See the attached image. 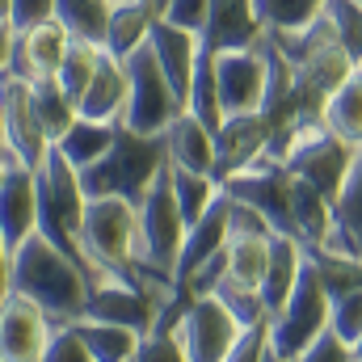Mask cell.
I'll use <instances>...</instances> for the list:
<instances>
[{
	"instance_id": "cell-48",
	"label": "cell",
	"mask_w": 362,
	"mask_h": 362,
	"mask_svg": "<svg viewBox=\"0 0 362 362\" xmlns=\"http://www.w3.org/2000/svg\"><path fill=\"white\" fill-rule=\"evenodd\" d=\"M8 270H13V253H8V245H4V236H0V303L13 295V282H8Z\"/></svg>"
},
{
	"instance_id": "cell-32",
	"label": "cell",
	"mask_w": 362,
	"mask_h": 362,
	"mask_svg": "<svg viewBox=\"0 0 362 362\" xmlns=\"http://www.w3.org/2000/svg\"><path fill=\"white\" fill-rule=\"evenodd\" d=\"M72 329L85 341L93 362H127L135 354V346H139L135 329H122V325H110V320H76Z\"/></svg>"
},
{
	"instance_id": "cell-45",
	"label": "cell",
	"mask_w": 362,
	"mask_h": 362,
	"mask_svg": "<svg viewBox=\"0 0 362 362\" xmlns=\"http://www.w3.org/2000/svg\"><path fill=\"white\" fill-rule=\"evenodd\" d=\"M206 13H211V0H169L156 17H165L169 25H181V30H189V34H202Z\"/></svg>"
},
{
	"instance_id": "cell-12",
	"label": "cell",
	"mask_w": 362,
	"mask_h": 362,
	"mask_svg": "<svg viewBox=\"0 0 362 362\" xmlns=\"http://www.w3.org/2000/svg\"><path fill=\"white\" fill-rule=\"evenodd\" d=\"M177 295H181V286H177ZM173 299L152 295L135 278H105V282H97L89 291L85 320H110V325H122V329H135L139 337H148L156 329V320H160V308L173 303Z\"/></svg>"
},
{
	"instance_id": "cell-56",
	"label": "cell",
	"mask_w": 362,
	"mask_h": 362,
	"mask_svg": "<svg viewBox=\"0 0 362 362\" xmlns=\"http://www.w3.org/2000/svg\"><path fill=\"white\" fill-rule=\"evenodd\" d=\"M358 68H362V64H358Z\"/></svg>"
},
{
	"instance_id": "cell-53",
	"label": "cell",
	"mask_w": 362,
	"mask_h": 362,
	"mask_svg": "<svg viewBox=\"0 0 362 362\" xmlns=\"http://www.w3.org/2000/svg\"><path fill=\"white\" fill-rule=\"evenodd\" d=\"M165 4H169V0H152V8H156V13H160V8H165Z\"/></svg>"
},
{
	"instance_id": "cell-37",
	"label": "cell",
	"mask_w": 362,
	"mask_h": 362,
	"mask_svg": "<svg viewBox=\"0 0 362 362\" xmlns=\"http://www.w3.org/2000/svg\"><path fill=\"white\" fill-rule=\"evenodd\" d=\"M97 64H101V51H97V47L72 42V47H68V55H64V64H59V72H55L59 89L68 93L76 105H81V97H85V89H89V81H93V72H97Z\"/></svg>"
},
{
	"instance_id": "cell-16",
	"label": "cell",
	"mask_w": 362,
	"mask_h": 362,
	"mask_svg": "<svg viewBox=\"0 0 362 362\" xmlns=\"http://www.w3.org/2000/svg\"><path fill=\"white\" fill-rule=\"evenodd\" d=\"M270 122L262 114H232L223 118V127L215 131V177L228 181L245 173L253 160H262L270 152Z\"/></svg>"
},
{
	"instance_id": "cell-17",
	"label": "cell",
	"mask_w": 362,
	"mask_h": 362,
	"mask_svg": "<svg viewBox=\"0 0 362 362\" xmlns=\"http://www.w3.org/2000/svg\"><path fill=\"white\" fill-rule=\"evenodd\" d=\"M202 47L211 55L223 51H249L266 38V21L257 13V0H211L206 25H202Z\"/></svg>"
},
{
	"instance_id": "cell-13",
	"label": "cell",
	"mask_w": 362,
	"mask_h": 362,
	"mask_svg": "<svg viewBox=\"0 0 362 362\" xmlns=\"http://www.w3.org/2000/svg\"><path fill=\"white\" fill-rule=\"evenodd\" d=\"M215 85H219L223 118H232V114H262L266 89H270V68H266L262 42L249 47V51L215 55Z\"/></svg>"
},
{
	"instance_id": "cell-47",
	"label": "cell",
	"mask_w": 362,
	"mask_h": 362,
	"mask_svg": "<svg viewBox=\"0 0 362 362\" xmlns=\"http://www.w3.org/2000/svg\"><path fill=\"white\" fill-rule=\"evenodd\" d=\"M295 362H354V350H350L333 329H325V333H320V337H316V341H312Z\"/></svg>"
},
{
	"instance_id": "cell-18",
	"label": "cell",
	"mask_w": 362,
	"mask_h": 362,
	"mask_svg": "<svg viewBox=\"0 0 362 362\" xmlns=\"http://www.w3.org/2000/svg\"><path fill=\"white\" fill-rule=\"evenodd\" d=\"M38 232V185H34V169L8 160L4 165V181H0V236L8 245V253Z\"/></svg>"
},
{
	"instance_id": "cell-24",
	"label": "cell",
	"mask_w": 362,
	"mask_h": 362,
	"mask_svg": "<svg viewBox=\"0 0 362 362\" xmlns=\"http://www.w3.org/2000/svg\"><path fill=\"white\" fill-rule=\"evenodd\" d=\"M165 152L173 169H189V173H215V135L185 110L169 122L165 131Z\"/></svg>"
},
{
	"instance_id": "cell-19",
	"label": "cell",
	"mask_w": 362,
	"mask_h": 362,
	"mask_svg": "<svg viewBox=\"0 0 362 362\" xmlns=\"http://www.w3.org/2000/svg\"><path fill=\"white\" fill-rule=\"evenodd\" d=\"M148 47H152L165 81L185 101L189 97V81H194V68H198V55H202V38L189 34V30H181V25H169L165 17H156L152 34H148Z\"/></svg>"
},
{
	"instance_id": "cell-22",
	"label": "cell",
	"mask_w": 362,
	"mask_h": 362,
	"mask_svg": "<svg viewBox=\"0 0 362 362\" xmlns=\"http://www.w3.org/2000/svg\"><path fill=\"white\" fill-rule=\"evenodd\" d=\"M303 262H308V249H303L295 236L274 232L270 266H266V278H262V286H257V295H262V303H266L270 316H278L282 303L291 299V291H295V282H299V274H303Z\"/></svg>"
},
{
	"instance_id": "cell-23",
	"label": "cell",
	"mask_w": 362,
	"mask_h": 362,
	"mask_svg": "<svg viewBox=\"0 0 362 362\" xmlns=\"http://www.w3.org/2000/svg\"><path fill=\"white\" fill-rule=\"evenodd\" d=\"M122 110H127V68H122V59L101 51V64L93 72L76 114L93 118V122H122Z\"/></svg>"
},
{
	"instance_id": "cell-25",
	"label": "cell",
	"mask_w": 362,
	"mask_h": 362,
	"mask_svg": "<svg viewBox=\"0 0 362 362\" xmlns=\"http://www.w3.org/2000/svg\"><path fill=\"white\" fill-rule=\"evenodd\" d=\"M152 21H156L152 0H114V8H110V30H105V55L127 59L135 47L148 42Z\"/></svg>"
},
{
	"instance_id": "cell-7",
	"label": "cell",
	"mask_w": 362,
	"mask_h": 362,
	"mask_svg": "<svg viewBox=\"0 0 362 362\" xmlns=\"http://www.w3.org/2000/svg\"><path fill=\"white\" fill-rule=\"evenodd\" d=\"M266 34L278 47V55L291 64V72L303 76L308 85H316L325 97L337 89L341 81H350L358 72V64L350 59V51L333 38V30L320 17L312 25H303V30H266Z\"/></svg>"
},
{
	"instance_id": "cell-31",
	"label": "cell",
	"mask_w": 362,
	"mask_h": 362,
	"mask_svg": "<svg viewBox=\"0 0 362 362\" xmlns=\"http://www.w3.org/2000/svg\"><path fill=\"white\" fill-rule=\"evenodd\" d=\"M30 101H34V114H38V127H42L47 144H59V139L68 135V127L81 118V114H76V101L59 89L55 76H51V81H34V85H30Z\"/></svg>"
},
{
	"instance_id": "cell-39",
	"label": "cell",
	"mask_w": 362,
	"mask_h": 362,
	"mask_svg": "<svg viewBox=\"0 0 362 362\" xmlns=\"http://www.w3.org/2000/svg\"><path fill=\"white\" fill-rule=\"evenodd\" d=\"M215 299H219V303H223V308L236 316V325H240V329H253V325L270 320V312H266L262 295H257L253 286H240V282H232V278H223V282H219Z\"/></svg>"
},
{
	"instance_id": "cell-51",
	"label": "cell",
	"mask_w": 362,
	"mask_h": 362,
	"mask_svg": "<svg viewBox=\"0 0 362 362\" xmlns=\"http://www.w3.org/2000/svg\"><path fill=\"white\" fill-rule=\"evenodd\" d=\"M350 350H354V362H362V337L354 341V346H350Z\"/></svg>"
},
{
	"instance_id": "cell-11",
	"label": "cell",
	"mask_w": 362,
	"mask_h": 362,
	"mask_svg": "<svg viewBox=\"0 0 362 362\" xmlns=\"http://www.w3.org/2000/svg\"><path fill=\"white\" fill-rule=\"evenodd\" d=\"M291 169L278 160V156H262V160H253L245 173H236V177L223 181V194H232L236 202H249L257 215H266V223H270L274 232H282V236H291Z\"/></svg>"
},
{
	"instance_id": "cell-44",
	"label": "cell",
	"mask_w": 362,
	"mask_h": 362,
	"mask_svg": "<svg viewBox=\"0 0 362 362\" xmlns=\"http://www.w3.org/2000/svg\"><path fill=\"white\" fill-rule=\"evenodd\" d=\"M42 21H55V0H8V30L25 34Z\"/></svg>"
},
{
	"instance_id": "cell-8",
	"label": "cell",
	"mask_w": 362,
	"mask_h": 362,
	"mask_svg": "<svg viewBox=\"0 0 362 362\" xmlns=\"http://www.w3.org/2000/svg\"><path fill=\"white\" fill-rule=\"evenodd\" d=\"M325 329H329V295L312 270V262H303V274H299L291 299L282 303L278 316H270V350L295 362Z\"/></svg>"
},
{
	"instance_id": "cell-36",
	"label": "cell",
	"mask_w": 362,
	"mask_h": 362,
	"mask_svg": "<svg viewBox=\"0 0 362 362\" xmlns=\"http://www.w3.org/2000/svg\"><path fill=\"white\" fill-rule=\"evenodd\" d=\"M320 21L333 30V38L350 51V59L362 64V0H325Z\"/></svg>"
},
{
	"instance_id": "cell-34",
	"label": "cell",
	"mask_w": 362,
	"mask_h": 362,
	"mask_svg": "<svg viewBox=\"0 0 362 362\" xmlns=\"http://www.w3.org/2000/svg\"><path fill=\"white\" fill-rule=\"evenodd\" d=\"M185 110L215 135L223 127V105H219V85H215V55L202 47L198 55V68H194V81H189V97H185Z\"/></svg>"
},
{
	"instance_id": "cell-50",
	"label": "cell",
	"mask_w": 362,
	"mask_h": 362,
	"mask_svg": "<svg viewBox=\"0 0 362 362\" xmlns=\"http://www.w3.org/2000/svg\"><path fill=\"white\" fill-rule=\"evenodd\" d=\"M0 25H8V0H0Z\"/></svg>"
},
{
	"instance_id": "cell-42",
	"label": "cell",
	"mask_w": 362,
	"mask_h": 362,
	"mask_svg": "<svg viewBox=\"0 0 362 362\" xmlns=\"http://www.w3.org/2000/svg\"><path fill=\"white\" fill-rule=\"evenodd\" d=\"M223 278H228V249H219V253H211L202 266H194L189 278L181 282V291H185L189 299H202V295H215Z\"/></svg>"
},
{
	"instance_id": "cell-35",
	"label": "cell",
	"mask_w": 362,
	"mask_h": 362,
	"mask_svg": "<svg viewBox=\"0 0 362 362\" xmlns=\"http://www.w3.org/2000/svg\"><path fill=\"white\" fill-rule=\"evenodd\" d=\"M169 181H173V198H177V206H181L185 228L194 219H202L206 206L223 194V181L215 177V173H189V169H173L169 165Z\"/></svg>"
},
{
	"instance_id": "cell-52",
	"label": "cell",
	"mask_w": 362,
	"mask_h": 362,
	"mask_svg": "<svg viewBox=\"0 0 362 362\" xmlns=\"http://www.w3.org/2000/svg\"><path fill=\"white\" fill-rule=\"evenodd\" d=\"M266 362H291V358H282V354H274V350H270V354H266Z\"/></svg>"
},
{
	"instance_id": "cell-10",
	"label": "cell",
	"mask_w": 362,
	"mask_h": 362,
	"mask_svg": "<svg viewBox=\"0 0 362 362\" xmlns=\"http://www.w3.org/2000/svg\"><path fill=\"white\" fill-rule=\"evenodd\" d=\"M0 135H4V160H17L25 169H38L51 152L30 101V85L8 72H0Z\"/></svg>"
},
{
	"instance_id": "cell-3",
	"label": "cell",
	"mask_w": 362,
	"mask_h": 362,
	"mask_svg": "<svg viewBox=\"0 0 362 362\" xmlns=\"http://www.w3.org/2000/svg\"><path fill=\"white\" fill-rule=\"evenodd\" d=\"M34 185H38V232L59 245L81 270L89 274V286H93V270L81 253V223H85V185H81V173L51 148L47 160L34 169Z\"/></svg>"
},
{
	"instance_id": "cell-41",
	"label": "cell",
	"mask_w": 362,
	"mask_h": 362,
	"mask_svg": "<svg viewBox=\"0 0 362 362\" xmlns=\"http://www.w3.org/2000/svg\"><path fill=\"white\" fill-rule=\"evenodd\" d=\"M127 362H185V350H181V341H177V333H173V329L156 325L148 337H139L135 354H131Z\"/></svg>"
},
{
	"instance_id": "cell-9",
	"label": "cell",
	"mask_w": 362,
	"mask_h": 362,
	"mask_svg": "<svg viewBox=\"0 0 362 362\" xmlns=\"http://www.w3.org/2000/svg\"><path fill=\"white\" fill-rule=\"evenodd\" d=\"M173 333L185 350V362H223L240 337V325L215 295H202V299H185Z\"/></svg>"
},
{
	"instance_id": "cell-1",
	"label": "cell",
	"mask_w": 362,
	"mask_h": 362,
	"mask_svg": "<svg viewBox=\"0 0 362 362\" xmlns=\"http://www.w3.org/2000/svg\"><path fill=\"white\" fill-rule=\"evenodd\" d=\"M8 282H13V295H25L30 303H38L42 316L55 329L85 320V308H89V274L81 270L59 245H51L42 232L25 236L13 249Z\"/></svg>"
},
{
	"instance_id": "cell-46",
	"label": "cell",
	"mask_w": 362,
	"mask_h": 362,
	"mask_svg": "<svg viewBox=\"0 0 362 362\" xmlns=\"http://www.w3.org/2000/svg\"><path fill=\"white\" fill-rule=\"evenodd\" d=\"M42 362H93V354L85 350V341L76 337V329H72V325H64V329H55V333H51V346H47Z\"/></svg>"
},
{
	"instance_id": "cell-30",
	"label": "cell",
	"mask_w": 362,
	"mask_h": 362,
	"mask_svg": "<svg viewBox=\"0 0 362 362\" xmlns=\"http://www.w3.org/2000/svg\"><path fill=\"white\" fill-rule=\"evenodd\" d=\"M270 240L274 232H236L228 236V278L240 286H262L270 266Z\"/></svg>"
},
{
	"instance_id": "cell-33",
	"label": "cell",
	"mask_w": 362,
	"mask_h": 362,
	"mask_svg": "<svg viewBox=\"0 0 362 362\" xmlns=\"http://www.w3.org/2000/svg\"><path fill=\"white\" fill-rule=\"evenodd\" d=\"M308 262L320 278L325 295L337 299V295H350L362 291V257L354 253H337V249H308Z\"/></svg>"
},
{
	"instance_id": "cell-20",
	"label": "cell",
	"mask_w": 362,
	"mask_h": 362,
	"mask_svg": "<svg viewBox=\"0 0 362 362\" xmlns=\"http://www.w3.org/2000/svg\"><path fill=\"white\" fill-rule=\"evenodd\" d=\"M291 177H295V173H291ZM333 228H337L333 202H329L316 185H308L303 177H295L291 181V236H295L303 249H325L329 236H333Z\"/></svg>"
},
{
	"instance_id": "cell-54",
	"label": "cell",
	"mask_w": 362,
	"mask_h": 362,
	"mask_svg": "<svg viewBox=\"0 0 362 362\" xmlns=\"http://www.w3.org/2000/svg\"><path fill=\"white\" fill-rule=\"evenodd\" d=\"M4 165H8V160H4V156H0V181H4Z\"/></svg>"
},
{
	"instance_id": "cell-40",
	"label": "cell",
	"mask_w": 362,
	"mask_h": 362,
	"mask_svg": "<svg viewBox=\"0 0 362 362\" xmlns=\"http://www.w3.org/2000/svg\"><path fill=\"white\" fill-rule=\"evenodd\" d=\"M329 329H333L346 346L358 341L362 337V291H350V295L329 299Z\"/></svg>"
},
{
	"instance_id": "cell-21",
	"label": "cell",
	"mask_w": 362,
	"mask_h": 362,
	"mask_svg": "<svg viewBox=\"0 0 362 362\" xmlns=\"http://www.w3.org/2000/svg\"><path fill=\"white\" fill-rule=\"evenodd\" d=\"M228 194H219L211 206H206V215L202 219H194L189 228H185V240H181V257H177V270H173V282H185L194 266H202L211 253H219V249H228Z\"/></svg>"
},
{
	"instance_id": "cell-28",
	"label": "cell",
	"mask_w": 362,
	"mask_h": 362,
	"mask_svg": "<svg viewBox=\"0 0 362 362\" xmlns=\"http://www.w3.org/2000/svg\"><path fill=\"white\" fill-rule=\"evenodd\" d=\"M110 8H114V0H55V21L68 30L72 42H85V47L105 51Z\"/></svg>"
},
{
	"instance_id": "cell-49",
	"label": "cell",
	"mask_w": 362,
	"mask_h": 362,
	"mask_svg": "<svg viewBox=\"0 0 362 362\" xmlns=\"http://www.w3.org/2000/svg\"><path fill=\"white\" fill-rule=\"evenodd\" d=\"M8 51H13V30H8V25H0V72L8 68Z\"/></svg>"
},
{
	"instance_id": "cell-14",
	"label": "cell",
	"mask_w": 362,
	"mask_h": 362,
	"mask_svg": "<svg viewBox=\"0 0 362 362\" xmlns=\"http://www.w3.org/2000/svg\"><path fill=\"white\" fill-rule=\"evenodd\" d=\"M55 325L25 295H8L0 303V362H42Z\"/></svg>"
},
{
	"instance_id": "cell-26",
	"label": "cell",
	"mask_w": 362,
	"mask_h": 362,
	"mask_svg": "<svg viewBox=\"0 0 362 362\" xmlns=\"http://www.w3.org/2000/svg\"><path fill=\"white\" fill-rule=\"evenodd\" d=\"M333 219H337V228H333V236H329L325 249L362 257V148H358V156H354V165H350L346 185H341V198L333 202Z\"/></svg>"
},
{
	"instance_id": "cell-29",
	"label": "cell",
	"mask_w": 362,
	"mask_h": 362,
	"mask_svg": "<svg viewBox=\"0 0 362 362\" xmlns=\"http://www.w3.org/2000/svg\"><path fill=\"white\" fill-rule=\"evenodd\" d=\"M320 122H325L337 139H346V144L362 148V68L325 97Z\"/></svg>"
},
{
	"instance_id": "cell-2",
	"label": "cell",
	"mask_w": 362,
	"mask_h": 362,
	"mask_svg": "<svg viewBox=\"0 0 362 362\" xmlns=\"http://www.w3.org/2000/svg\"><path fill=\"white\" fill-rule=\"evenodd\" d=\"M169 169V152H165V135H135L127 127H118L110 152L81 173L85 198H127V202H144V194L152 189V181Z\"/></svg>"
},
{
	"instance_id": "cell-43",
	"label": "cell",
	"mask_w": 362,
	"mask_h": 362,
	"mask_svg": "<svg viewBox=\"0 0 362 362\" xmlns=\"http://www.w3.org/2000/svg\"><path fill=\"white\" fill-rule=\"evenodd\" d=\"M266 354H270V320H262L253 329H240L236 346L228 350L223 362H266Z\"/></svg>"
},
{
	"instance_id": "cell-27",
	"label": "cell",
	"mask_w": 362,
	"mask_h": 362,
	"mask_svg": "<svg viewBox=\"0 0 362 362\" xmlns=\"http://www.w3.org/2000/svg\"><path fill=\"white\" fill-rule=\"evenodd\" d=\"M114 135H118V122H93V118H76L72 127H68V135L59 139V144H51L76 173H85L93 169L105 152H110V144H114Z\"/></svg>"
},
{
	"instance_id": "cell-55",
	"label": "cell",
	"mask_w": 362,
	"mask_h": 362,
	"mask_svg": "<svg viewBox=\"0 0 362 362\" xmlns=\"http://www.w3.org/2000/svg\"><path fill=\"white\" fill-rule=\"evenodd\" d=\"M0 156H4V135H0Z\"/></svg>"
},
{
	"instance_id": "cell-38",
	"label": "cell",
	"mask_w": 362,
	"mask_h": 362,
	"mask_svg": "<svg viewBox=\"0 0 362 362\" xmlns=\"http://www.w3.org/2000/svg\"><path fill=\"white\" fill-rule=\"evenodd\" d=\"M266 30H303L325 13V0H257Z\"/></svg>"
},
{
	"instance_id": "cell-4",
	"label": "cell",
	"mask_w": 362,
	"mask_h": 362,
	"mask_svg": "<svg viewBox=\"0 0 362 362\" xmlns=\"http://www.w3.org/2000/svg\"><path fill=\"white\" fill-rule=\"evenodd\" d=\"M81 253L93 270V286L105 278H135V202L127 198H89L81 223ZM89 286V291H93Z\"/></svg>"
},
{
	"instance_id": "cell-5",
	"label": "cell",
	"mask_w": 362,
	"mask_h": 362,
	"mask_svg": "<svg viewBox=\"0 0 362 362\" xmlns=\"http://www.w3.org/2000/svg\"><path fill=\"white\" fill-rule=\"evenodd\" d=\"M270 156H278L295 177H303L308 185H316L329 202H337V198H341V185L350 177V165H354V156H358V148L346 144V139H337V135L316 118V122L295 127L282 144H274Z\"/></svg>"
},
{
	"instance_id": "cell-15",
	"label": "cell",
	"mask_w": 362,
	"mask_h": 362,
	"mask_svg": "<svg viewBox=\"0 0 362 362\" xmlns=\"http://www.w3.org/2000/svg\"><path fill=\"white\" fill-rule=\"evenodd\" d=\"M68 47H72L68 30L59 21H42V25H34L25 34H13V51H8V68L4 72L17 76V81H25V85L51 81L59 72Z\"/></svg>"
},
{
	"instance_id": "cell-6",
	"label": "cell",
	"mask_w": 362,
	"mask_h": 362,
	"mask_svg": "<svg viewBox=\"0 0 362 362\" xmlns=\"http://www.w3.org/2000/svg\"><path fill=\"white\" fill-rule=\"evenodd\" d=\"M122 68H127V110H122V122H118V127H127V131H135V135H165L169 122H173L177 114H185V101H181L177 93H173V85L165 81V72H160L152 47H148V42L135 47V51L122 59Z\"/></svg>"
}]
</instances>
